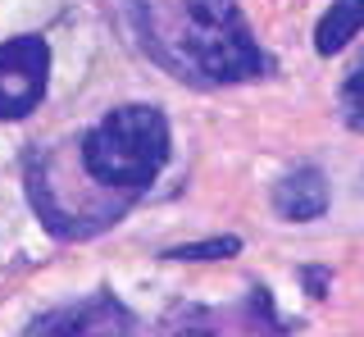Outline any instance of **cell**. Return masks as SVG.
<instances>
[{
  "mask_svg": "<svg viewBox=\"0 0 364 337\" xmlns=\"http://www.w3.org/2000/svg\"><path fill=\"white\" fill-rule=\"evenodd\" d=\"M50 87V41L41 32L0 41V123H18L46 100Z\"/></svg>",
  "mask_w": 364,
  "mask_h": 337,
  "instance_id": "cell-4",
  "label": "cell"
},
{
  "mask_svg": "<svg viewBox=\"0 0 364 337\" xmlns=\"http://www.w3.org/2000/svg\"><path fill=\"white\" fill-rule=\"evenodd\" d=\"M337 114L350 132L364 137V64H355V69L346 73V82L337 87Z\"/></svg>",
  "mask_w": 364,
  "mask_h": 337,
  "instance_id": "cell-9",
  "label": "cell"
},
{
  "mask_svg": "<svg viewBox=\"0 0 364 337\" xmlns=\"http://www.w3.org/2000/svg\"><path fill=\"white\" fill-rule=\"evenodd\" d=\"M164 337H291L296 323H287L273 310V296L264 283H255L237 306H191L182 301L164 314Z\"/></svg>",
  "mask_w": 364,
  "mask_h": 337,
  "instance_id": "cell-3",
  "label": "cell"
},
{
  "mask_svg": "<svg viewBox=\"0 0 364 337\" xmlns=\"http://www.w3.org/2000/svg\"><path fill=\"white\" fill-rule=\"evenodd\" d=\"M164 260H232L242 255V237H205V242H182V246H164Z\"/></svg>",
  "mask_w": 364,
  "mask_h": 337,
  "instance_id": "cell-8",
  "label": "cell"
},
{
  "mask_svg": "<svg viewBox=\"0 0 364 337\" xmlns=\"http://www.w3.org/2000/svg\"><path fill=\"white\" fill-rule=\"evenodd\" d=\"M136 46L168 77L200 92L237 87L273 73L237 0H123Z\"/></svg>",
  "mask_w": 364,
  "mask_h": 337,
  "instance_id": "cell-1",
  "label": "cell"
},
{
  "mask_svg": "<svg viewBox=\"0 0 364 337\" xmlns=\"http://www.w3.org/2000/svg\"><path fill=\"white\" fill-rule=\"evenodd\" d=\"M273 215L287 219V223H314L318 215H328V178L318 164H296L287 178H278L273 183Z\"/></svg>",
  "mask_w": 364,
  "mask_h": 337,
  "instance_id": "cell-6",
  "label": "cell"
},
{
  "mask_svg": "<svg viewBox=\"0 0 364 337\" xmlns=\"http://www.w3.org/2000/svg\"><path fill=\"white\" fill-rule=\"evenodd\" d=\"M364 32V0H333L314 23V55H337Z\"/></svg>",
  "mask_w": 364,
  "mask_h": 337,
  "instance_id": "cell-7",
  "label": "cell"
},
{
  "mask_svg": "<svg viewBox=\"0 0 364 337\" xmlns=\"http://www.w3.org/2000/svg\"><path fill=\"white\" fill-rule=\"evenodd\" d=\"M136 314L114 296L109 287L91 291V296L64 301V306L41 310L37 319L23 328V337H136Z\"/></svg>",
  "mask_w": 364,
  "mask_h": 337,
  "instance_id": "cell-5",
  "label": "cell"
},
{
  "mask_svg": "<svg viewBox=\"0 0 364 337\" xmlns=\"http://www.w3.org/2000/svg\"><path fill=\"white\" fill-rule=\"evenodd\" d=\"M328 283H333L328 269H305V287H310V296H328Z\"/></svg>",
  "mask_w": 364,
  "mask_h": 337,
  "instance_id": "cell-10",
  "label": "cell"
},
{
  "mask_svg": "<svg viewBox=\"0 0 364 337\" xmlns=\"http://www.w3.org/2000/svg\"><path fill=\"white\" fill-rule=\"evenodd\" d=\"M168 155H173V128H168V114L151 100H128V105L105 109L73 141V164L96 187L128 200H141L151 192Z\"/></svg>",
  "mask_w": 364,
  "mask_h": 337,
  "instance_id": "cell-2",
  "label": "cell"
}]
</instances>
